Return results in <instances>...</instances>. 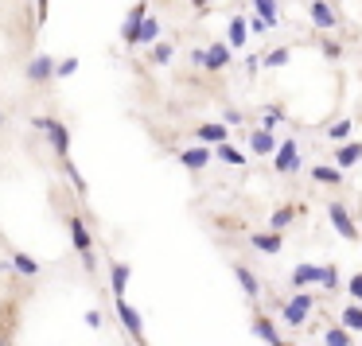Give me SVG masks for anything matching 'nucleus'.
Returning <instances> with one entry per match:
<instances>
[{"instance_id":"obj_27","label":"nucleus","mask_w":362,"mask_h":346,"mask_svg":"<svg viewBox=\"0 0 362 346\" xmlns=\"http://www.w3.org/2000/svg\"><path fill=\"white\" fill-rule=\"evenodd\" d=\"M320 284H323L327 292H335V288H339V268H335V265H323V268H320Z\"/></svg>"},{"instance_id":"obj_19","label":"nucleus","mask_w":362,"mask_h":346,"mask_svg":"<svg viewBox=\"0 0 362 346\" xmlns=\"http://www.w3.org/2000/svg\"><path fill=\"white\" fill-rule=\"evenodd\" d=\"M245 35H250V20L234 16L230 20V47H245Z\"/></svg>"},{"instance_id":"obj_15","label":"nucleus","mask_w":362,"mask_h":346,"mask_svg":"<svg viewBox=\"0 0 362 346\" xmlns=\"http://www.w3.org/2000/svg\"><path fill=\"white\" fill-rule=\"evenodd\" d=\"M362 160V144L354 141V144H339V152H335V164L339 167H354Z\"/></svg>"},{"instance_id":"obj_13","label":"nucleus","mask_w":362,"mask_h":346,"mask_svg":"<svg viewBox=\"0 0 362 346\" xmlns=\"http://www.w3.org/2000/svg\"><path fill=\"white\" fill-rule=\"evenodd\" d=\"M253 335L265 338L269 346H284L281 335H276V327H273V319H265V315H257V319H253Z\"/></svg>"},{"instance_id":"obj_31","label":"nucleus","mask_w":362,"mask_h":346,"mask_svg":"<svg viewBox=\"0 0 362 346\" xmlns=\"http://www.w3.org/2000/svg\"><path fill=\"white\" fill-rule=\"evenodd\" d=\"M63 172H66V179H71L74 187H78L82 195H86V179H82V175H78V167H74V160H66V164H63Z\"/></svg>"},{"instance_id":"obj_11","label":"nucleus","mask_w":362,"mask_h":346,"mask_svg":"<svg viewBox=\"0 0 362 346\" xmlns=\"http://www.w3.org/2000/svg\"><path fill=\"white\" fill-rule=\"evenodd\" d=\"M195 136H199L203 144H214V148H218V144L230 141V125H199Z\"/></svg>"},{"instance_id":"obj_1","label":"nucleus","mask_w":362,"mask_h":346,"mask_svg":"<svg viewBox=\"0 0 362 346\" xmlns=\"http://www.w3.org/2000/svg\"><path fill=\"white\" fill-rule=\"evenodd\" d=\"M32 125L40 129V133H47V141L55 144V152H59V160H71V129L63 125V121H55V117H32Z\"/></svg>"},{"instance_id":"obj_32","label":"nucleus","mask_w":362,"mask_h":346,"mask_svg":"<svg viewBox=\"0 0 362 346\" xmlns=\"http://www.w3.org/2000/svg\"><path fill=\"white\" fill-rule=\"evenodd\" d=\"M284 63H288V47H276L273 55H265V66H269V71H276V66H284Z\"/></svg>"},{"instance_id":"obj_40","label":"nucleus","mask_w":362,"mask_h":346,"mask_svg":"<svg viewBox=\"0 0 362 346\" xmlns=\"http://www.w3.org/2000/svg\"><path fill=\"white\" fill-rule=\"evenodd\" d=\"M191 4H195V8H203V4H206V0H191Z\"/></svg>"},{"instance_id":"obj_18","label":"nucleus","mask_w":362,"mask_h":346,"mask_svg":"<svg viewBox=\"0 0 362 346\" xmlns=\"http://www.w3.org/2000/svg\"><path fill=\"white\" fill-rule=\"evenodd\" d=\"M250 241H253V249H261V253H281V234H276V229H269V234H253Z\"/></svg>"},{"instance_id":"obj_9","label":"nucleus","mask_w":362,"mask_h":346,"mask_svg":"<svg viewBox=\"0 0 362 346\" xmlns=\"http://www.w3.org/2000/svg\"><path fill=\"white\" fill-rule=\"evenodd\" d=\"M55 71H59V63H55L51 55H40V59H32V63H28V78H32V82L55 78Z\"/></svg>"},{"instance_id":"obj_17","label":"nucleus","mask_w":362,"mask_h":346,"mask_svg":"<svg viewBox=\"0 0 362 346\" xmlns=\"http://www.w3.org/2000/svg\"><path fill=\"white\" fill-rule=\"evenodd\" d=\"M117 315H121V323H125V330H129V335H136V338H141V315H136L133 307L125 304V299H117Z\"/></svg>"},{"instance_id":"obj_4","label":"nucleus","mask_w":362,"mask_h":346,"mask_svg":"<svg viewBox=\"0 0 362 346\" xmlns=\"http://www.w3.org/2000/svg\"><path fill=\"white\" fill-rule=\"evenodd\" d=\"M273 167L281 175H288V172H296V167H300V152H296V141H292V136H284V141H281V148H276V156H273Z\"/></svg>"},{"instance_id":"obj_2","label":"nucleus","mask_w":362,"mask_h":346,"mask_svg":"<svg viewBox=\"0 0 362 346\" xmlns=\"http://www.w3.org/2000/svg\"><path fill=\"white\" fill-rule=\"evenodd\" d=\"M66 229H71V241H74V249L82 253V265L86 268H94V241H90V229H86V222L82 218H66Z\"/></svg>"},{"instance_id":"obj_22","label":"nucleus","mask_w":362,"mask_h":346,"mask_svg":"<svg viewBox=\"0 0 362 346\" xmlns=\"http://www.w3.org/2000/svg\"><path fill=\"white\" fill-rule=\"evenodd\" d=\"M312 179L315 183H343V172H339V167H312Z\"/></svg>"},{"instance_id":"obj_41","label":"nucleus","mask_w":362,"mask_h":346,"mask_svg":"<svg viewBox=\"0 0 362 346\" xmlns=\"http://www.w3.org/2000/svg\"><path fill=\"white\" fill-rule=\"evenodd\" d=\"M0 125H4V113H0Z\"/></svg>"},{"instance_id":"obj_30","label":"nucleus","mask_w":362,"mask_h":346,"mask_svg":"<svg viewBox=\"0 0 362 346\" xmlns=\"http://www.w3.org/2000/svg\"><path fill=\"white\" fill-rule=\"evenodd\" d=\"M323 346H351V338H346L343 327H331L327 335H323Z\"/></svg>"},{"instance_id":"obj_23","label":"nucleus","mask_w":362,"mask_h":346,"mask_svg":"<svg viewBox=\"0 0 362 346\" xmlns=\"http://www.w3.org/2000/svg\"><path fill=\"white\" fill-rule=\"evenodd\" d=\"M218 160H222V164H230V167H245V156L238 148H230V144H218Z\"/></svg>"},{"instance_id":"obj_34","label":"nucleus","mask_w":362,"mask_h":346,"mask_svg":"<svg viewBox=\"0 0 362 346\" xmlns=\"http://www.w3.org/2000/svg\"><path fill=\"white\" fill-rule=\"evenodd\" d=\"M74 71H78V59H59V71H55V78H71Z\"/></svg>"},{"instance_id":"obj_3","label":"nucleus","mask_w":362,"mask_h":346,"mask_svg":"<svg viewBox=\"0 0 362 346\" xmlns=\"http://www.w3.org/2000/svg\"><path fill=\"white\" fill-rule=\"evenodd\" d=\"M230 51H234L230 43H211L206 51H199V47H195V51H191V59H195V63L203 66V71H222V66L230 63Z\"/></svg>"},{"instance_id":"obj_36","label":"nucleus","mask_w":362,"mask_h":346,"mask_svg":"<svg viewBox=\"0 0 362 346\" xmlns=\"http://www.w3.org/2000/svg\"><path fill=\"white\" fill-rule=\"evenodd\" d=\"M351 296H354V299H362V273H354V276H351Z\"/></svg>"},{"instance_id":"obj_5","label":"nucleus","mask_w":362,"mask_h":346,"mask_svg":"<svg viewBox=\"0 0 362 346\" xmlns=\"http://www.w3.org/2000/svg\"><path fill=\"white\" fill-rule=\"evenodd\" d=\"M308 311H312V292H296V296L284 304V323H292V327H300V323L308 319Z\"/></svg>"},{"instance_id":"obj_35","label":"nucleus","mask_w":362,"mask_h":346,"mask_svg":"<svg viewBox=\"0 0 362 346\" xmlns=\"http://www.w3.org/2000/svg\"><path fill=\"white\" fill-rule=\"evenodd\" d=\"M269 28H273V24H269V20H261V16H253V20H250V32H257V35H261V32H269Z\"/></svg>"},{"instance_id":"obj_38","label":"nucleus","mask_w":362,"mask_h":346,"mask_svg":"<svg viewBox=\"0 0 362 346\" xmlns=\"http://www.w3.org/2000/svg\"><path fill=\"white\" fill-rule=\"evenodd\" d=\"M238 121H242V113H238V109H226V121H222V125H238Z\"/></svg>"},{"instance_id":"obj_28","label":"nucleus","mask_w":362,"mask_h":346,"mask_svg":"<svg viewBox=\"0 0 362 346\" xmlns=\"http://www.w3.org/2000/svg\"><path fill=\"white\" fill-rule=\"evenodd\" d=\"M351 129H354V121H335V125L327 129V141H346Z\"/></svg>"},{"instance_id":"obj_25","label":"nucleus","mask_w":362,"mask_h":346,"mask_svg":"<svg viewBox=\"0 0 362 346\" xmlns=\"http://www.w3.org/2000/svg\"><path fill=\"white\" fill-rule=\"evenodd\" d=\"M292 218H296V206H281V210H276V214H273V222H269V226H273V229H276V234H281V229H284V226H288V222H292Z\"/></svg>"},{"instance_id":"obj_24","label":"nucleus","mask_w":362,"mask_h":346,"mask_svg":"<svg viewBox=\"0 0 362 346\" xmlns=\"http://www.w3.org/2000/svg\"><path fill=\"white\" fill-rule=\"evenodd\" d=\"M343 330H362V307L358 304H351L343 311Z\"/></svg>"},{"instance_id":"obj_20","label":"nucleus","mask_w":362,"mask_h":346,"mask_svg":"<svg viewBox=\"0 0 362 346\" xmlns=\"http://www.w3.org/2000/svg\"><path fill=\"white\" fill-rule=\"evenodd\" d=\"M12 268H16V273H24V276H35V273H40V261L28 257V253H12Z\"/></svg>"},{"instance_id":"obj_7","label":"nucleus","mask_w":362,"mask_h":346,"mask_svg":"<svg viewBox=\"0 0 362 346\" xmlns=\"http://www.w3.org/2000/svg\"><path fill=\"white\" fill-rule=\"evenodd\" d=\"M327 214H331V222H335L339 237H346V241H354V237H358V229H354V222H351V214H346L343 203H331Z\"/></svg>"},{"instance_id":"obj_37","label":"nucleus","mask_w":362,"mask_h":346,"mask_svg":"<svg viewBox=\"0 0 362 346\" xmlns=\"http://www.w3.org/2000/svg\"><path fill=\"white\" fill-rule=\"evenodd\" d=\"M276 121H281V109H269V113H265V125H261V129H273Z\"/></svg>"},{"instance_id":"obj_6","label":"nucleus","mask_w":362,"mask_h":346,"mask_svg":"<svg viewBox=\"0 0 362 346\" xmlns=\"http://www.w3.org/2000/svg\"><path fill=\"white\" fill-rule=\"evenodd\" d=\"M144 12H148V8H144V0H136V8L125 16V28H121V40H125L129 47H136V40H141V28H144V20H148Z\"/></svg>"},{"instance_id":"obj_21","label":"nucleus","mask_w":362,"mask_h":346,"mask_svg":"<svg viewBox=\"0 0 362 346\" xmlns=\"http://www.w3.org/2000/svg\"><path fill=\"white\" fill-rule=\"evenodd\" d=\"M234 276L242 280V288H245V296H257L261 292V284H257V276L250 273V268H242V265H234Z\"/></svg>"},{"instance_id":"obj_16","label":"nucleus","mask_w":362,"mask_h":346,"mask_svg":"<svg viewBox=\"0 0 362 346\" xmlns=\"http://www.w3.org/2000/svg\"><path fill=\"white\" fill-rule=\"evenodd\" d=\"M180 164L191 167V172H199V167L211 164V152H206V148H187V152H180Z\"/></svg>"},{"instance_id":"obj_26","label":"nucleus","mask_w":362,"mask_h":346,"mask_svg":"<svg viewBox=\"0 0 362 346\" xmlns=\"http://www.w3.org/2000/svg\"><path fill=\"white\" fill-rule=\"evenodd\" d=\"M253 8H257V16H261V20L276 24V0H253Z\"/></svg>"},{"instance_id":"obj_12","label":"nucleus","mask_w":362,"mask_h":346,"mask_svg":"<svg viewBox=\"0 0 362 346\" xmlns=\"http://www.w3.org/2000/svg\"><path fill=\"white\" fill-rule=\"evenodd\" d=\"M129 276H133V268L129 265H110V280H113V296L117 299H125V288H129Z\"/></svg>"},{"instance_id":"obj_29","label":"nucleus","mask_w":362,"mask_h":346,"mask_svg":"<svg viewBox=\"0 0 362 346\" xmlns=\"http://www.w3.org/2000/svg\"><path fill=\"white\" fill-rule=\"evenodd\" d=\"M156 35H160V20H144V28H141V40H136V47H141V43H152V40H156Z\"/></svg>"},{"instance_id":"obj_33","label":"nucleus","mask_w":362,"mask_h":346,"mask_svg":"<svg viewBox=\"0 0 362 346\" xmlns=\"http://www.w3.org/2000/svg\"><path fill=\"white\" fill-rule=\"evenodd\" d=\"M172 55H175L172 43H156V47H152V63H168Z\"/></svg>"},{"instance_id":"obj_10","label":"nucleus","mask_w":362,"mask_h":346,"mask_svg":"<svg viewBox=\"0 0 362 346\" xmlns=\"http://www.w3.org/2000/svg\"><path fill=\"white\" fill-rule=\"evenodd\" d=\"M308 12H312V24L315 28H323V32H327V28H335V8H331V0H312V8H308Z\"/></svg>"},{"instance_id":"obj_39","label":"nucleus","mask_w":362,"mask_h":346,"mask_svg":"<svg viewBox=\"0 0 362 346\" xmlns=\"http://www.w3.org/2000/svg\"><path fill=\"white\" fill-rule=\"evenodd\" d=\"M86 323L90 327H102V311H86Z\"/></svg>"},{"instance_id":"obj_8","label":"nucleus","mask_w":362,"mask_h":346,"mask_svg":"<svg viewBox=\"0 0 362 346\" xmlns=\"http://www.w3.org/2000/svg\"><path fill=\"white\" fill-rule=\"evenodd\" d=\"M250 148L257 152V156H276V148H281V141H276L269 129H253L250 133Z\"/></svg>"},{"instance_id":"obj_14","label":"nucleus","mask_w":362,"mask_h":346,"mask_svg":"<svg viewBox=\"0 0 362 346\" xmlns=\"http://www.w3.org/2000/svg\"><path fill=\"white\" fill-rule=\"evenodd\" d=\"M308 284H320V268L315 265H296L292 268V288H308Z\"/></svg>"}]
</instances>
